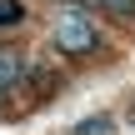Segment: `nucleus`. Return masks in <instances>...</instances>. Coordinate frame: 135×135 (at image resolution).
I'll return each mask as SVG.
<instances>
[{"label": "nucleus", "mask_w": 135, "mask_h": 135, "mask_svg": "<svg viewBox=\"0 0 135 135\" xmlns=\"http://www.w3.org/2000/svg\"><path fill=\"white\" fill-rule=\"evenodd\" d=\"M50 40H55V50H65V55H90V50H100V25L85 15V0H65V5L55 10Z\"/></svg>", "instance_id": "obj_1"}, {"label": "nucleus", "mask_w": 135, "mask_h": 135, "mask_svg": "<svg viewBox=\"0 0 135 135\" xmlns=\"http://www.w3.org/2000/svg\"><path fill=\"white\" fill-rule=\"evenodd\" d=\"M20 85H25V55H20L15 45H0V105H5Z\"/></svg>", "instance_id": "obj_2"}, {"label": "nucleus", "mask_w": 135, "mask_h": 135, "mask_svg": "<svg viewBox=\"0 0 135 135\" xmlns=\"http://www.w3.org/2000/svg\"><path fill=\"white\" fill-rule=\"evenodd\" d=\"M85 5H100V10L115 15V20H135V0H85Z\"/></svg>", "instance_id": "obj_3"}, {"label": "nucleus", "mask_w": 135, "mask_h": 135, "mask_svg": "<svg viewBox=\"0 0 135 135\" xmlns=\"http://www.w3.org/2000/svg\"><path fill=\"white\" fill-rule=\"evenodd\" d=\"M25 20V5L20 0H0V30H10V25H20Z\"/></svg>", "instance_id": "obj_4"}, {"label": "nucleus", "mask_w": 135, "mask_h": 135, "mask_svg": "<svg viewBox=\"0 0 135 135\" xmlns=\"http://www.w3.org/2000/svg\"><path fill=\"white\" fill-rule=\"evenodd\" d=\"M75 135H110V120H80Z\"/></svg>", "instance_id": "obj_5"}]
</instances>
